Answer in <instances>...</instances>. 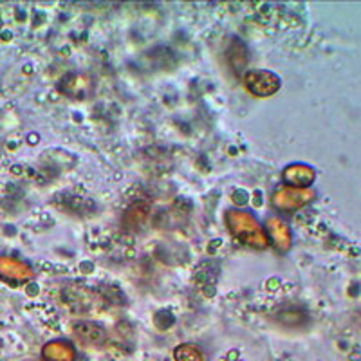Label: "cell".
Masks as SVG:
<instances>
[{"instance_id":"8992f818","label":"cell","mask_w":361,"mask_h":361,"mask_svg":"<svg viewBox=\"0 0 361 361\" xmlns=\"http://www.w3.org/2000/svg\"><path fill=\"white\" fill-rule=\"evenodd\" d=\"M45 357L49 361H74V350L66 341H53L45 347Z\"/></svg>"},{"instance_id":"277c9868","label":"cell","mask_w":361,"mask_h":361,"mask_svg":"<svg viewBox=\"0 0 361 361\" xmlns=\"http://www.w3.org/2000/svg\"><path fill=\"white\" fill-rule=\"evenodd\" d=\"M267 233L271 237V243L275 244L279 250H288L289 244H291L289 228L279 219H267Z\"/></svg>"},{"instance_id":"52a82bcc","label":"cell","mask_w":361,"mask_h":361,"mask_svg":"<svg viewBox=\"0 0 361 361\" xmlns=\"http://www.w3.org/2000/svg\"><path fill=\"white\" fill-rule=\"evenodd\" d=\"M76 334L82 338L85 343H102L105 338V331L102 327H96L94 324H78L76 325Z\"/></svg>"},{"instance_id":"5b68a950","label":"cell","mask_w":361,"mask_h":361,"mask_svg":"<svg viewBox=\"0 0 361 361\" xmlns=\"http://www.w3.org/2000/svg\"><path fill=\"white\" fill-rule=\"evenodd\" d=\"M312 177H314V173H312L307 166H304V164H293V166H289V169L283 172L286 183H289V185L293 186H298V188L300 186H305L307 183H311Z\"/></svg>"},{"instance_id":"ba28073f","label":"cell","mask_w":361,"mask_h":361,"mask_svg":"<svg viewBox=\"0 0 361 361\" xmlns=\"http://www.w3.org/2000/svg\"><path fill=\"white\" fill-rule=\"evenodd\" d=\"M176 360L177 361H204L201 350L195 345H180L176 349Z\"/></svg>"},{"instance_id":"6da1fadb","label":"cell","mask_w":361,"mask_h":361,"mask_svg":"<svg viewBox=\"0 0 361 361\" xmlns=\"http://www.w3.org/2000/svg\"><path fill=\"white\" fill-rule=\"evenodd\" d=\"M226 224L238 243L246 246L255 247V250H264L269 244V237L264 233L262 226L259 221L243 209H230L226 214Z\"/></svg>"},{"instance_id":"7a4b0ae2","label":"cell","mask_w":361,"mask_h":361,"mask_svg":"<svg viewBox=\"0 0 361 361\" xmlns=\"http://www.w3.org/2000/svg\"><path fill=\"white\" fill-rule=\"evenodd\" d=\"M244 85L251 94L266 98V96L275 94L280 89V80L276 74L269 73V71H250L244 76Z\"/></svg>"},{"instance_id":"3957f363","label":"cell","mask_w":361,"mask_h":361,"mask_svg":"<svg viewBox=\"0 0 361 361\" xmlns=\"http://www.w3.org/2000/svg\"><path fill=\"white\" fill-rule=\"evenodd\" d=\"M307 199H309V193L300 192V190L296 188H283V190H279V192L273 195L271 202H273V206H276L279 209H288V212H291V209L305 204Z\"/></svg>"}]
</instances>
